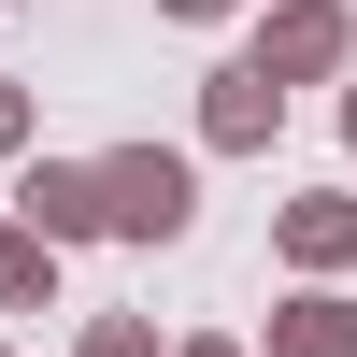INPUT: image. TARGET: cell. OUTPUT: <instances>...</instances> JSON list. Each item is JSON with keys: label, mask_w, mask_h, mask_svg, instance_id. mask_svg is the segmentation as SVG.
<instances>
[{"label": "cell", "mask_w": 357, "mask_h": 357, "mask_svg": "<svg viewBox=\"0 0 357 357\" xmlns=\"http://www.w3.org/2000/svg\"><path fill=\"white\" fill-rule=\"evenodd\" d=\"M100 172V229L114 243H186L200 229V158L186 143H114V158H86Z\"/></svg>", "instance_id": "obj_1"}, {"label": "cell", "mask_w": 357, "mask_h": 357, "mask_svg": "<svg viewBox=\"0 0 357 357\" xmlns=\"http://www.w3.org/2000/svg\"><path fill=\"white\" fill-rule=\"evenodd\" d=\"M243 57H257V72H272V86H329L343 57H357V15H343V0H272Z\"/></svg>", "instance_id": "obj_2"}, {"label": "cell", "mask_w": 357, "mask_h": 357, "mask_svg": "<svg viewBox=\"0 0 357 357\" xmlns=\"http://www.w3.org/2000/svg\"><path fill=\"white\" fill-rule=\"evenodd\" d=\"M272 129H286V86L257 72V57L200 72V143H215V158H272Z\"/></svg>", "instance_id": "obj_3"}, {"label": "cell", "mask_w": 357, "mask_h": 357, "mask_svg": "<svg viewBox=\"0 0 357 357\" xmlns=\"http://www.w3.org/2000/svg\"><path fill=\"white\" fill-rule=\"evenodd\" d=\"M15 215L43 229V243H100V172L86 158H29L15 172Z\"/></svg>", "instance_id": "obj_4"}, {"label": "cell", "mask_w": 357, "mask_h": 357, "mask_svg": "<svg viewBox=\"0 0 357 357\" xmlns=\"http://www.w3.org/2000/svg\"><path fill=\"white\" fill-rule=\"evenodd\" d=\"M272 243H286V272H343V257H357V200L343 186H301L272 215Z\"/></svg>", "instance_id": "obj_5"}, {"label": "cell", "mask_w": 357, "mask_h": 357, "mask_svg": "<svg viewBox=\"0 0 357 357\" xmlns=\"http://www.w3.org/2000/svg\"><path fill=\"white\" fill-rule=\"evenodd\" d=\"M257 357H357V301H343V286L272 301V343H257Z\"/></svg>", "instance_id": "obj_6"}, {"label": "cell", "mask_w": 357, "mask_h": 357, "mask_svg": "<svg viewBox=\"0 0 357 357\" xmlns=\"http://www.w3.org/2000/svg\"><path fill=\"white\" fill-rule=\"evenodd\" d=\"M0 314H57V243L29 215H0Z\"/></svg>", "instance_id": "obj_7"}, {"label": "cell", "mask_w": 357, "mask_h": 357, "mask_svg": "<svg viewBox=\"0 0 357 357\" xmlns=\"http://www.w3.org/2000/svg\"><path fill=\"white\" fill-rule=\"evenodd\" d=\"M72 357H158V329H143V314H86V343Z\"/></svg>", "instance_id": "obj_8"}, {"label": "cell", "mask_w": 357, "mask_h": 357, "mask_svg": "<svg viewBox=\"0 0 357 357\" xmlns=\"http://www.w3.org/2000/svg\"><path fill=\"white\" fill-rule=\"evenodd\" d=\"M0 158H29V86L0 72Z\"/></svg>", "instance_id": "obj_9"}, {"label": "cell", "mask_w": 357, "mask_h": 357, "mask_svg": "<svg viewBox=\"0 0 357 357\" xmlns=\"http://www.w3.org/2000/svg\"><path fill=\"white\" fill-rule=\"evenodd\" d=\"M172 357H257V343H229V329H186V343H172Z\"/></svg>", "instance_id": "obj_10"}, {"label": "cell", "mask_w": 357, "mask_h": 357, "mask_svg": "<svg viewBox=\"0 0 357 357\" xmlns=\"http://www.w3.org/2000/svg\"><path fill=\"white\" fill-rule=\"evenodd\" d=\"M158 15H186V29H215V15H243V0H158Z\"/></svg>", "instance_id": "obj_11"}, {"label": "cell", "mask_w": 357, "mask_h": 357, "mask_svg": "<svg viewBox=\"0 0 357 357\" xmlns=\"http://www.w3.org/2000/svg\"><path fill=\"white\" fill-rule=\"evenodd\" d=\"M343 143H357V86H343Z\"/></svg>", "instance_id": "obj_12"}, {"label": "cell", "mask_w": 357, "mask_h": 357, "mask_svg": "<svg viewBox=\"0 0 357 357\" xmlns=\"http://www.w3.org/2000/svg\"><path fill=\"white\" fill-rule=\"evenodd\" d=\"M0 357H15V343H0Z\"/></svg>", "instance_id": "obj_13"}]
</instances>
